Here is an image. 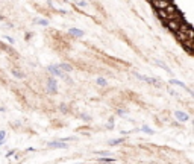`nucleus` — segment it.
Returning a JSON list of instances; mask_svg holds the SVG:
<instances>
[{"label": "nucleus", "instance_id": "nucleus-1", "mask_svg": "<svg viewBox=\"0 0 194 164\" xmlns=\"http://www.w3.org/2000/svg\"><path fill=\"white\" fill-rule=\"evenodd\" d=\"M165 26H167V29L171 31L173 34H176L179 29H181V26H182V22L179 20V18H173V20H168V22H165Z\"/></svg>", "mask_w": 194, "mask_h": 164}, {"label": "nucleus", "instance_id": "nucleus-2", "mask_svg": "<svg viewBox=\"0 0 194 164\" xmlns=\"http://www.w3.org/2000/svg\"><path fill=\"white\" fill-rule=\"evenodd\" d=\"M150 3H152V6H153L156 11L165 9V8H168L171 5L170 0H150Z\"/></svg>", "mask_w": 194, "mask_h": 164}, {"label": "nucleus", "instance_id": "nucleus-3", "mask_svg": "<svg viewBox=\"0 0 194 164\" xmlns=\"http://www.w3.org/2000/svg\"><path fill=\"white\" fill-rule=\"evenodd\" d=\"M134 75L140 81H144V82H147V84L155 85V87H159V79H155V78H150V76H144V75H140V73H134Z\"/></svg>", "mask_w": 194, "mask_h": 164}, {"label": "nucleus", "instance_id": "nucleus-4", "mask_svg": "<svg viewBox=\"0 0 194 164\" xmlns=\"http://www.w3.org/2000/svg\"><path fill=\"white\" fill-rule=\"evenodd\" d=\"M47 70H49V73H50V75H53V76H56V78H67V76L64 75V71H61L59 69H58L56 64H52V65H49V67H47Z\"/></svg>", "mask_w": 194, "mask_h": 164}, {"label": "nucleus", "instance_id": "nucleus-5", "mask_svg": "<svg viewBox=\"0 0 194 164\" xmlns=\"http://www.w3.org/2000/svg\"><path fill=\"white\" fill-rule=\"evenodd\" d=\"M47 90H49V93H56L58 91V82L55 78H49V81H47Z\"/></svg>", "mask_w": 194, "mask_h": 164}, {"label": "nucleus", "instance_id": "nucleus-6", "mask_svg": "<svg viewBox=\"0 0 194 164\" xmlns=\"http://www.w3.org/2000/svg\"><path fill=\"white\" fill-rule=\"evenodd\" d=\"M174 117H176L177 122H182V123H185V122L190 120V116H188L185 111H176V113H174Z\"/></svg>", "mask_w": 194, "mask_h": 164}, {"label": "nucleus", "instance_id": "nucleus-7", "mask_svg": "<svg viewBox=\"0 0 194 164\" xmlns=\"http://www.w3.org/2000/svg\"><path fill=\"white\" fill-rule=\"evenodd\" d=\"M47 147L49 149H59V147H67V143H62V141H52V143H47Z\"/></svg>", "mask_w": 194, "mask_h": 164}, {"label": "nucleus", "instance_id": "nucleus-8", "mask_svg": "<svg viewBox=\"0 0 194 164\" xmlns=\"http://www.w3.org/2000/svg\"><path fill=\"white\" fill-rule=\"evenodd\" d=\"M69 34L71 36H76V38H80V36L85 35V32L82 29H78V27H70L69 29Z\"/></svg>", "mask_w": 194, "mask_h": 164}, {"label": "nucleus", "instance_id": "nucleus-9", "mask_svg": "<svg viewBox=\"0 0 194 164\" xmlns=\"http://www.w3.org/2000/svg\"><path fill=\"white\" fill-rule=\"evenodd\" d=\"M56 65H58L59 70H64V71H67V73L73 70V67H71L70 64H65V62H61V64H56Z\"/></svg>", "mask_w": 194, "mask_h": 164}, {"label": "nucleus", "instance_id": "nucleus-10", "mask_svg": "<svg viewBox=\"0 0 194 164\" xmlns=\"http://www.w3.org/2000/svg\"><path fill=\"white\" fill-rule=\"evenodd\" d=\"M170 84H171V85H177V87H181V88L188 90V87H187V85H185L182 81H179V79H170Z\"/></svg>", "mask_w": 194, "mask_h": 164}, {"label": "nucleus", "instance_id": "nucleus-11", "mask_svg": "<svg viewBox=\"0 0 194 164\" xmlns=\"http://www.w3.org/2000/svg\"><path fill=\"white\" fill-rule=\"evenodd\" d=\"M96 84H97L99 87H106V85H108V81H106L105 78H102V76H97V79H96Z\"/></svg>", "mask_w": 194, "mask_h": 164}, {"label": "nucleus", "instance_id": "nucleus-12", "mask_svg": "<svg viewBox=\"0 0 194 164\" xmlns=\"http://www.w3.org/2000/svg\"><path fill=\"white\" fill-rule=\"evenodd\" d=\"M74 5L79 6V8H87V6H88V2H87V0H74Z\"/></svg>", "mask_w": 194, "mask_h": 164}, {"label": "nucleus", "instance_id": "nucleus-13", "mask_svg": "<svg viewBox=\"0 0 194 164\" xmlns=\"http://www.w3.org/2000/svg\"><path fill=\"white\" fill-rule=\"evenodd\" d=\"M12 76H15L17 79H24V73L18 71L17 69H14V70H12Z\"/></svg>", "mask_w": 194, "mask_h": 164}, {"label": "nucleus", "instance_id": "nucleus-14", "mask_svg": "<svg viewBox=\"0 0 194 164\" xmlns=\"http://www.w3.org/2000/svg\"><path fill=\"white\" fill-rule=\"evenodd\" d=\"M155 64H156V65H159V67H162V69H164L165 71H170L168 65H167L165 62H162V61H155Z\"/></svg>", "mask_w": 194, "mask_h": 164}, {"label": "nucleus", "instance_id": "nucleus-15", "mask_svg": "<svg viewBox=\"0 0 194 164\" xmlns=\"http://www.w3.org/2000/svg\"><path fill=\"white\" fill-rule=\"evenodd\" d=\"M120 143H123V138H112V140H109V144H111V146H117V144H120Z\"/></svg>", "mask_w": 194, "mask_h": 164}, {"label": "nucleus", "instance_id": "nucleus-16", "mask_svg": "<svg viewBox=\"0 0 194 164\" xmlns=\"http://www.w3.org/2000/svg\"><path fill=\"white\" fill-rule=\"evenodd\" d=\"M143 132H146V134H149V135H153V134H155V131L150 129L149 126H143Z\"/></svg>", "mask_w": 194, "mask_h": 164}, {"label": "nucleus", "instance_id": "nucleus-17", "mask_svg": "<svg viewBox=\"0 0 194 164\" xmlns=\"http://www.w3.org/2000/svg\"><path fill=\"white\" fill-rule=\"evenodd\" d=\"M36 24H40V26H49V22L44 20V18H38V20H36Z\"/></svg>", "mask_w": 194, "mask_h": 164}, {"label": "nucleus", "instance_id": "nucleus-18", "mask_svg": "<svg viewBox=\"0 0 194 164\" xmlns=\"http://www.w3.org/2000/svg\"><path fill=\"white\" fill-rule=\"evenodd\" d=\"M3 40H5V41H8L9 44H15V40L11 38V36H8V35H3Z\"/></svg>", "mask_w": 194, "mask_h": 164}, {"label": "nucleus", "instance_id": "nucleus-19", "mask_svg": "<svg viewBox=\"0 0 194 164\" xmlns=\"http://www.w3.org/2000/svg\"><path fill=\"white\" fill-rule=\"evenodd\" d=\"M5 137H6V132H5V131H0V146L5 143Z\"/></svg>", "mask_w": 194, "mask_h": 164}, {"label": "nucleus", "instance_id": "nucleus-20", "mask_svg": "<svg viewBox=\"0 0 194 164\" xmlns=\"http://www.w3.org/2000/svg\"><path fill=\"white\" fill-rule=\"evenodd\" d=\"M76 138L74 137H64V138H61L59 141H62V143H65V141H74Z\"/></svg>", "mask_w": 194, "mask_h": 164}, {"label": "nucleus", "instance_id": "nucleus-21", "mask_svg": "<svg viewBox=\"0 0 194 164\" xmlns=\"http://www.w3.org/2000/svg\"><path fill=\"white\" fill-rule=\"evenodd\" d=\"M100 161H103V163H106V164H112V163H114V160H112V158H102Z\"/></svg>", "mask_w": 194, "mask_h": 164}]
</instances>
